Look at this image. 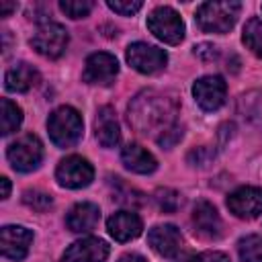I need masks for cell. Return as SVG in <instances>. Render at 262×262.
Returning a JSON list of instances; mask_svg holds the SVG:
<instances>
[{
    "label": "cell",
    "instance_id": "cell-10",
    "mask_svg": "<svg viewBox=\"0 0 262 262\" xmlns=\"http://www.w3.org/2000/svg\"><path fill=\"white\" fill-rule=\"evenodd\" d=\"M192 94L203 111H217L225 102L227 86L221 76H203L194 82Z\"/></svg>",
    "mask_w": 262,
    "mask_h": 262
},
{
    "label": "cell",
    "instance_id": "cell-7",
    "mask_svg": "<svg viewBox=\"0 0 262 262\" xmlns=\"http://www.w3.org/2000/svg\"><path fill=\"white\" fill-rule=\"evenodd\" d=\"M55 176H57V182L66 188H82L92 182L94 168L82 156H68L57 164Z\"/></svg>",
    "mask_w": 262,
    "mask_h": 262
},
{
    "label": "cell",
    "instance_id": "cell-6",
    "mask_svg": "<svg viewBox=\"0 0 262 262\" xmlns=\"http://www.w3.org/2000/svg\"><path fill=\"white\" fill-rule=\"evenodd\" d=\"M31 45L37 53H41L43 57L55 59L59 57L66 47H68V31L59 25V23H51L45 20L37 27V31L31 37Z\"/></svg>",
    "mask_w": 262,
    "mask_h": 262
},
{
    "label": "cell",
    "instance_id": "cell-11",
    "mask_svg": "<svg viewBox=\"0 0 262 262\" xmlns=\"http://www.w3.org/2000/svg\"><path fill=\"white\" fill-rule=\"evenodd\" d=\"M33 244V231L23 225H4L0 229V248L4 258L8 260H23L29 254Z\"/></svg>",
    "mask_w": 262,
    "mask_h": 262
},
{
    "label": "cell",
    "instance_id": "cell-25",
    "mask_svg": "<svg viewBox=\"0 0 262 262\" xmlns=\"http://www.w3.org/2000/svg\"><path fill=\"white\" fill-rule=\"evenodd\" d=\"M156 201H158V207L166 213H174L180 205V194L172 188H160L156 190Z\"/></svg>",
    "mask_w": 262,
    "mask_h": 262
},
{
    "label": "cell",
    "instance_id": "cell-14",
    "mask_svg": "<svg viewBox=\"0 0 262 262\" xmlns=\"http://www.w3.org/2000/svg\"><path fill=\"white\" fill-rule=\"evenodd\" d=\"M147 242H149L151 250L164 258H174L182 248V235H180L178 227L170 225V223L151 227L147 233Z\"/></svg>",
    "mask_w": 262,
    "mask_h": 262
},
{
    "label": "cell",
    "instance_id": "cell-28",
    "mask_svg": "<svg viewBox=\"0 0 262 262\" xmlns=\"http://www.w3.org/2000/svg\"><path fill=\"white\" fill-rule=\"evenodd\" d=\"M180 137H182V127H180V125H174V127L166 129V131L158 137V143H160L162 147H172L176 141H180Z\"/></svg>",
    "mask_w": 262,
    "mask_h": 262
},
{
    "label": "cell",
    "instance_id": "cell-13",
    "mask_svg": "<svg viewBox=\"0 0 262 262\" xmlns=\"http://www.w3.org/2000/svg\"><path fill=\"white\" fill-rule=\"evenodd\" d=\"M108 246L98 237H84L68 246L63 252V262H106Z\"/></svg>",
    "mask_w": 262,
    "mask_h": 262
},
{
    "label": "cell",
    "instance_id": "cell-34",
    "mask_svg": "<svg viewBox=\"0 0 262 262\" xmlns=\"http://www.w3.org/2000/svg\"><path fill=\"white\" fill-rule=\"evenodd\" d=\"M0 184H2V199H8V194H10V180L6 176H2Z\"/></svg>",
    "mask_w": 262,
    "mask_h": 262
},
{
    "label": "cell",
    "instance_id": "cell-20",
    "mask_svg": "<svg viewBox=\"0 0 262 262\" xmlns=\"http://www.w3.org/2000/svg\"><path fill=\"white\" fill-rule=\"evenodd\" d=\"M39 82V72L29 63H16L12 66L4 76V86L10 92H27Z\"/></svg>",
    "mask_w": 262,
    "mask_h": 262
},
{
    "label": "cell",
    "instance_id": "cell-5",
    "mask_svg": "<svg viewBox=\"0 0 262 262\" xmlns=\"http://www.w3.org/2000/svg\"><path fill=\"white\" fill-rule=\"evenodd\" d=\"M6 156H8V162L14 170L31 172V170L39 168V164L43 160V145H41L37 135L25 133L8 145Z\"/></svg>",
    "mask_w": 262,
    "mask_h": 262
},
{
    "label": "cell",
    "instance_id": "cell-8",
    "mask_svg": "<svg viewBox=\"0 0 262 262\" xmlns=\"http://www.w3.org/2000/svg\"><path fill=\"white\" fill-rule=\"evenodd\" d=\"M127 61L133 70H137L141 74H156V72L164 70L168 55L164 49L139 41V43H131L127 47Z\"/></svg>",
    "mask_w": 262,
    "mask_h": 262
},
{
    "label": "cell",
    "instance_id": "cell-2",
    "mask_svg": "<svg viewBox=\"0 0 262 262\" xmlns=\"http://www.w3.org/2000/svg\"><path fill=\"white\" fill-rule=\"evenodd\" d=\"M239 2L225 0V2H203L196 8V23L207 33H227L233 29L239 16Z\"/></svg>",
    "mask_w": 262,
    "mask_h": 262
},
{
    "label": "cell",
    "instance_id": "cell-1",
    "mask_svg": "<svg viewBox=\"0 0 262 262\" xmlns=\"http://www.w3.org/2000/svg\"><path fill=\"white\" fill-rule=\"evenodd\" d=\"M176 102L170 96H164L156 90L139 92L127 108L131 127L143 135H156V139L166 129L176 125Z\"/></svg>",
    "mask_w": 262,
    "mask_h": 262
},
{
    "label": "cell",
    "instance_id": "cell-3",
    "mask_svg": "<svg viewBox=\"0 0 262 262\" xmlns=\"http://www.w3.org/2000/svg\"><path fill=\"white\" fill-rule=\"evenodd\" d=\"M49 137L57 147H72L80 141L84 123L76 108L72 106H59L49 115L47 121Z\"/></svg>",
    "mask_w": 262,
    "mask_h": 262
},
{
    "label": "cell",
    "instance_id": "cell-9",
    "mask_svg": "<svg viewBox=\"0 0 262 262\" xmlns=\"http://www.w3.org/2000/svg\"><path fill=\"white\" fill-rule=\"evenodd\" d=\"M119 74V63L117 57L104 51L92 53L88 55L86 63H84V72L82 78L86 84H100V86H108Z\"/></svg>",
    "mask_w": 262,
    "mask_h": 262
},
{
    "label": "cell",
    "instance_id": "cell-24",
    "mask_svg": "<svg viewBox=\"0 0 262 262\" xmlns=\"http://www.w3.org/2000/svg\"><path fill=\"white\" fill-rule=\"evenodd\" d=\"M59 8L70 18H84L94 8V2H90V0H61L59 2Z\"/></svg>",
    "mask_w": 262,
    "mask_h": 262
},
{
    "label": "cell",
    "instance_id": "cell-18",
    "mask_svg": "<svg viewBox=\"0 0 262 262\" xmlns=\"http://www.w3.org/2000/svg\"><path fill=\"white\" fill-rule=\"evenodd\" d=\"M94 131H96V139L100 141V145L104 147H115L121 139V131H119V121L115 117V108L113 106H100L94 119Z\"/></svg>",
    "mask_w": 262,
    "mask_h": 262
},
{
    "label": "cell",
    "instance_id": "cell-27",
    "mask_svg": "<svg viewBox=\"0 0 262 262\" xmlns=\"http://www.w3.org/2000/svg\"><path fill=\"white\" fill-rule=\"evenodd\" d=\"M106 4H108L111 10H115L119 14H125V16L135 14L143 6V2H139V0H127V2H123V0H108Z\"/></svg>",
    "mask_w": 262,
    "mask_h": 262
},
{
    "label": "cell",
    "instance_id": "cell-17",
    "mask_svg": "<svg viewBox=\"0 0 262 262\" xmlns=\"http://www.w3.org/2000/svg\"><path fill=\"white\" fill-rule=\"evenodd\" d=\"M98 219H100V209L94 203H78L70 209L66 217V225L74 233H86L98 225Z\"/></svg>",
    "mask_w": 262,
    "mask_h": 262
},
{
    "label": "cell",
    "instance_id": "cell-12",
    "mask_svg": "<svg viewBox=\"0 0 262 262\" xmlns=\"http://www.w3.org/2000/svg\"><path fill=\"white\" fill-rule=\"evenodd\" d=\"M227 209L239 219H254L262 213V188L239 186L227 196Z\"/></svg>",
    "mask_w": 262,
    "mask_h": 262
},
{
    "label": "cell",
    "instance_id": "cell-23",
    "mask_svg": "<svg viewBox=\"0 0 262 262\" xmlns=\"http://www.w3.org/2000/svg\"><path fill=\"white\" fill-rule=\"evenodd\" d=\"M242 262H262V235H246L237 244Z\"/></svg>",
    "mask_w": 262,
    "mask_h": 262
},
{
    "label": "cell",
    "instance_id": "cell-4",
    "mask_svg": "<svg viewBox=\"0 0 262 262\" xmlns=\"http://www.w3.org/2000/svg\"><path fill=\"white\" fill-rule=\"evenodd\" d=\"M147 29L160 41L168 45H176L184 39V23L180 14L170 6H158L147 16Z\"/></svg>",
    "mask_w": 262,
    "mask_h": 262
},
{
    "label": "cell",
    "instance_id": "cell-19",
    "mask_svg": "<svg viewBox=\"0 0 262 262\" xmlns=\"http://www.w3.org/2000/svg\"><path fill=\"white\" fill-rule=\"evenodd\" d=\"M121 160L125 164L127 170L131 172H137V174H151L156 168H158V162L156 158L141 145L137 143H129L121 149Z\"/></svg>",
    "mask_w": 262,
    "mask_h": 262
},
{
    "label": "cell",
    "instance_id": "cell-15",
    "mask_svg": "<svg viewBox=\"0 0 262 262\" xmlns=\"http://www.w3.org/2000/svg\"><path fill=\"white\" fill-rule=\"evenodd\" d=\"M192 223H194V229L201 237H207V239H215L221 235V219H219V213L217 209L207 203V201H199L192 209Z\"/></svg>",
    "mask_w": 262,
    "mask_h": 262
},
{
    "label": "cell",
    "instance_id": "cell-29",
    "mask_svg": "<svg viewBox=\"0 0 262 262\" xmlns=\"http://www.w3.org/2000/svg\"><path fill=\"white\" fill-rule=\"evenodd\" d=\"M213 160V151L209 147H196L188 154V162L192 166H207Z\"/></svg>",
    "mask_w": 262,
    "mask_h": 262
},
{
    "label": "cell",
    "instance_id": "cell-30",
    "mask_svg": "<svg viewBox=\"0 0 262 262\" xmlns=\"http://www.w3.org/2000/svg\"><path fill=\"white\" fill-rule=\"evenodd\" d=\"M194 55H199L205 61H213V59H217L219 51H217V45H213V43H199L194 47Z\"/></svg>",
    "mask_w": 262,
    "mask_h": 262
},
{
    "label": "cell",
    "instance_id": "cell-32",
    "mask_svg": "<svg viewBox=\"0 0 262 262\" xmlns=\"http://www.w3.org/2000/svg\"><path fill=\"white\" fill-rule=\"evenodd\" d=\"M12 10H16V4H14V2L0 0V16H8Z\"/></svg>",
    "mask_w": 262,
    "mask_h": 262
},
{
    "label": "cell",
    "instance_id": "cell-21",
    "mask_svg": "<svg viewBox=\"0 0 262 262\" xmlns=\"http://www.w3.org/2000/svg\"><path fill=\"white\" fill-rule=\"evenodd\" d=\"M23 123V111L10 100V98H2V115H0V129L2 135H8L12 131H16Z\"/></svg>",
    "mask_w": 262,
    "mask_h": 262
},
{
    "label": "cell",
    "instance_id": "cell-22",
    "mask_svg": "<svg viewBox=\"0 0 262 262\" xmlns=\"http://www.w3.org/2000/svg\"><path fill=\"white\" fill-rule=\"evenodd\" d=\"M242 41L256 57H262V20L260 18L254 16L246 23L244 33H242Z\"/></svg>",
    "mask_w": 262,
    "mask_h": 262
},
{
    "label": "cell",
    "instance_id": "cell-31",
    "mask_svg": "<svg viewBox=\"0 0 262 262\" xmlns=\"http://www.w3.org/2000/svg\"><path fill=\"white\" fill-rule=\"evenodd\" d=\"M190 262H229V258L223 252H201Z\"/></svg>",
    "mask_w": 262,
    "mask_h": 262
},
{
    "label": "cell",
    "instance_id": "cell-33",
    "mask_svg": "<svg viewBox=\"0 0 262 262\" xmlns=\"http://www.w3.org/2000/svg\"><path fill=\"white\" fill-rule=\"evenodd\" d=\"M119 262H145V258L141 254H135V252H129V254H123L119 258Z\"/></svg>",
    "mask_w": 262,
    "mask_h": 262
},
{
    "label": "cell",
    "instance_id": "cell-16",
    "mask_svg": "<svg viewBox=\"0 0 262 262\" xmlns=\"http://www.w3.org/2000/svg\"><path fill=\"white\" fill-rule=\"evenodd\" d=\"M106 229L108 233L117 239V242H129V239H135L143 225H141V219L137 213L133 211H119V213H113L106 221Z\"/></svg>",
    "mask_w": 262,
    "mask_h": 262
},
{
    "label": "cell",
    "instance_id": "cell-26",
    "mask_svg": "<svg viewBox=\"0 0 262 262\" xmlns=\"http://www.w3.org/2000/svg\"><path fill=\"white\" fill-rule=\"evenodd\" d=\"M23 201H25L27 207H31L35 211H47L53 203V199L47 192H41V190H27L23 194Z\"/></svg>",
    "mask_w": 262,
    "mask_h": 262
}]
</instances>
